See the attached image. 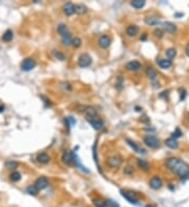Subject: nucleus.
Listing matches in <instances>:
<instances>
[{"mask_svg":"<svg viewBox=\"0 0 189 207\" xmlns=\"http://www.w3.org/2000/svg\"><path fill=\"white\" fill-rule=\"evenodd\" d=\"M166 166L171 172L176 174L181 179H185L189 177V165L179 158H169L166 160Z\"/></svg>","mask_w":189,"mask_h":207,"instance_id":"obj_1","label":"nucleus"},{"mask_svg":"<svg viewBox=\"0 0 189 207\" xmlns=\"http://www.w3.org/2000/svg\"><path fill=\"white\" fill-rule=\"evenodd\" d=\"M143 141L147 146H149L151 149H158L160 146V140H159V138L152 136V135H146L143 138Z\"/></svg>","mask_w":189,"mask_h":207,"instance_id":"obj_2","label":"nucleus"},{"mask_svg":"<svg viewBox=\"0 0 189 207\" xmlns=\"http://www.w3.org/2000/svg\"><path fill=\"white\" fill-rule=\"evenodd\" d=\"M106 164L109 167H113V169H117V167H120L122 164V158L120 157L119 155H113L110 156V157L106 160Z\"/></svg>","mask_w":189,"mask_h":207,"instance_id":"obj_3","label":"nucleus"},{"mask_svg":"<svg viewBox=\"0 0 189 207\" xmlns=\"http://www.w3.org/2000/svg\"><path fill=\"white\" fill-rule=\"evenodd\" d=\"M91 63H92V58L87 53H82V55L79 57V60H78V65H79L81 68L88 67V66L91 65Z\"/></svg>","mask_w":189,"mask_h":207,"instance_id":"obj_4","label":"nucleus"},{"mask_svg":"<svg viewBox=\"0 0 189 207\" xmlns=\"http://www.w3.org/2000/svg\"><path fill=\"white\" fill-rule=\"evenodd\" d=\"M35 66H36L35 60H33L31 58L23 60L22 63H21V69H22L23 71H31L32 69L35 68Z\"/></svg>","mask_w":189,"mask_h":207,"instance_id":"obj_5","label":"nucleus"},{"mask_svg":"<svg viewBox=\"0 0 189 207\" xmlns=\"http://www.w3.org/2000/svg\"><path fill=\"white\" fill-rule=\"evenodd\" d=\"M121 195L123 198H125L126 200L128 201L129 203L134 204V205H140L139 203V200L137 199L136 196L133 194V193H127V191H124V190H121Z\"/></svg>","mask_w":189,"mask_h":207,"instance_id":"obj_6","label":"nucleus"},{"mask_svg":"<svg viewBox=\"0 0 189 207\" xmlns=\"http://www.w3.org/2000/svg\"><path fill=\"white\" fill-rule=\"evenodd\" d=\"M34 185L37 187L38 190H44V188H46L47 185H49V180H47L45 177H39V178L35 181Z\"/></svg>","mask_w":189,"mask_h":207,"instance_id":"obj_7","label":"nucleus"},{"mask_svg":"<svg viewBox=\"0 0 189 207\" xmlns=\"http://www.w3.org/2000/svg\"><path fill=\"white\" fill-rule=\"evenodd\" d=\"M87 121L92 125V127L94 128L95 130H100V129L103 128V126H104V121H102L100 117H98V116H96V117L92 118V119H88Z\"/></svg>","mask_w":189,"mask_h":207,"instance_id":"obj_8","label":"nucleus"},{"mask_svg":"<svg viewBox=\"0 0 189 207\" xmlns=\"http://www.w3.org/2000/svg\"><path fill=\"white\" fill-rule=\"evenodd\" d=\"M110 43H112V40H110V38L108 36L106 35H103L101 36L100 38H99V41H98V44L99 46L101 47V48H107V47H109Z\"/></svg>","mask_w":189,"mask_h":207,"instance_id":"obj_9","label":"nucleus"},{"mask_svg":"<svg viewBox=\"0 0 189 207\" xmlns=\"http://www.w3.org/2000/svg\"><path fill=\"white\" fill-rule=\"evenodd\" d=\"M163 185V182H162V179L159 178V177H152L149 181V186H150L152 190H160Z\"/></svg>","mask_w":189,"mask_h":207,"instance_id":"obj_10","label":"nucleus"},{"mask_svg":"<svg viewBox=\"0 0 189 207\" xmlns=\"http://www.w3.org/2000/svg\"><path fill=\"white\" fill-rule=\"evenodd\" d=\"M125 68L127 69L128 71H136V70H139L141 68V64L138 61H130L126 64Z\"/></svg>","mask_w":189,"mask_h":207,"instance_id":"obj_11","label":"nucleus"},{"mask_svg":"<svg viewBox=\"0 0 189 207\" xmlns=\"http://www.w3.org/2000/svg\"><path fill=\"white\" fill-rule=\"evenodd\" d=\"M63 12L67 16L73 15L75 13V4H73L71 2H66V3L63 5Z\"/></svg>","mask_w":189,"mask_h":207,"instance_id":"obj_12","label":"nucleus"},{"mask_svg":"<svg viewBox=\"0 0 189 207\" xmlns=\"http://www.w3.org/2000/svg\"><path fill=\"white\" fill-rule=\"evenodd\" d=\"M163 28L164 31H166L167 32H169V34H172V32H175L176 31V26L173 24L172 22H169V21H167V22H163Z\"/></svg>","mask_w":189,"mask_h":207,"instance_id":"obj_13","label":"nucleus"},{"mask_svg":"<svg viewBox=\"0 0 189 207\" xmlns=\"http://www.w3.org/2000/svg\"><path fill=\"white\" fill-rule=\"evenodd\" d=\"M146 74H147V76L149 77V80H151L152 82H155V81L157 80V76H158L157 71H155L152 67L146 68Z\"/></svg>","mask_w":189,"mask_h":207,"instance_id":"obj_14","label":"nucleus"},{"mask_svg":"<svg viewBox=\"0 0 189 207\" xmlns=\"http://www.w3.org/2000/svg\"><path fill=\"white\" fill-rule=\"evenodd\" d=\"M126 142L128 143V145H129L134 152H137V153H145V151H144L143 149H141L136 142L133 141V140H130V139H128V138H127V139H126Z\"/></svg>","mask_w":189,"mask_h":207,"instance_id":"obj_15","label":"nucleus"},{"mask_svg":"<svg viewBox=\"0 0 189 207\" xmlns=\"http://www.w3.org/2000/svg\"><path fill=\"white\" fill-rule=\"evenodd\" d=\"M50 156L46 154V153H40V154H38L37 156V160L38 162L40 163H43V164H46L50 162Z\"/></svg>","mask_w":189,"mask_h":207,"instance_id":"obj_16","label":"nucleus"},{"mask_svg":"<svg viewBox=\"0 0 189 207\" xmlns=\"http://www.w3.org/2000/svg\"><path fill=\"white\" fill-rule=\"evenodd\" d=\"M165 145L170 149H176L179 146V142L176 139L171 137V138H168V139L165 140Z\"/></svg>","mask_w":189,"mask_h":207,"instance_id":"obj_17","label":"nucleus"},{"mask_svg":"<svg viewBox=\"0 0 189 207\" xmlns=\"http://www.w3.org/2000/svg\"><path fill=\"white\" fill-rule=\"evenodd\" d=\"M158 65L160 66L161 68L167 69V68H169L170 66L172 65V63H171L170 60H168V59H160L158 61Z\"/></svg>","mask_w":189,"mask_h":207,"instance_id":"obj_18","label":"nucleus"},{"mask_svg":"<svg viewBox=\"0 0 189 207\" xmlns=\"http://www.w3.org/2000/svg\"><path fill=\"white\" fill-rule=\"evenodd\" d=\"M145 23L147 25L155 26V25L160 24V20H159V18H155V17H146L145 18Z\"/></svg>","mask_w":189,"mask_h":207,"instance_id":"obj_19","label":"nucleus"},{"mask_svg":"<svg viewBox=\"0 0 189 207\" xmlns=\"http://www.w3.org/2000/svg\"><path fill=\"white\" fill-rule=\"evenodd\" d=\"M62 161L63 163H65L66 165H70L71 163V153L68 151H65L62 155Z\"/></svg>","mask_w":189,"mask_h":207,"instance_id":"obj_20","label":"nucleus"},{"mask_svg":"<svg viewBox=\"0 0 189 207\" xmlns=\"http://www.w3.org/2000/svg\"><path fill=\"white\" fill-rule=\"evenodd\" d=\"M138 32H139V28H138L137 25H129L126 28V32H127V35L130 36V37L136 36L138 34Z\"/></svg>","mask_w":189,"mask_h":207,"instance_id":"obj_21","label":"nucleus"},{"mask_svg":"<svg viewBox=\"0 0 189 207\" xmlns=\"http://www.w3.org/2000/svg\"><path fill=\"white\" fill-rule=\"evenodd\" d=\"M145 0H133V1L130 2L131 7L137 8V10H139V8H142L144 5H145Z\"/></svg>","mask_w":189,"mask_h":207,"instance_id":"obj_22","label":"nucleus"},{"mask_svg":"<svg viewBox=\"0 0 189 207\" xmlns=\"http://www.w3.org/2000/svg\"><path fill=\"white\" fill-rule=\"evenodd\" d=\"M71 40H73V38H71V32H68V34L64 35V36H61V42L63 45H71Z\"/></svg>","mask_w":189,"mask_h":207,"instance_id":"obj_23","label":"nucleus"},{"mask_svg":"<svg viewBox=\"0 0 189 207\" xmlns=\"http://www.w3.org/2000/svg\"><path fill=\"white\" fill-rule=\"evenodd\" d=\"M87 12V7L83 4H77L75 5V13L79 14V15H83Z\"/></svg>","mask_w":189,"mask_h":207,"instance_id":"obj_24","label":"nucleus"},{"mask_svg":"<svg viewBox=\"0 0 189 207\" xmlns=\"http://www.w3.org/2000/svg\"><path fill=\"white\" fill-rule=\"evenodd\" d=\"M85 116H86V119H92L97 116V111H96L94 108H88L87 110H86L85 112Z\"/></svg>","mask_w":189,"mask_h":207,"instance_id":"obj_25","label":"nucleus"},{"mask_svg":"<svg viewBox=\"0 0 189 207\" xmlns=\"http://www.w3.org/2000/svg\"><path fill=\"white\" fill-rule=\"evenodd\" d=\"M57 31H58V32L61 36H64L70 32V31H68L67 26L65 24H63V23H61V24H59L58 26H57Z\"/></svg>","mask_w":189,"mask_h":207,"instance_id":"obj_26","label":"nucleus"},{"mask_svg":"<svg viewBox=\"0 0 189 207\" xmlns=\"http://www.w3.org/2000/svg\"><path fill=\"white\" fill-rule=\"evenodd\" d=\"M137 163H138V166L141 167V169L144 170H147L149 169L148 162H147L146 160H144V159H137Z\"/></svg>","mask_w":189,"mask_h":207,"instance_id":"obj_27","label":"nucleus"},{"mask_svg":"<svg viewBox=\"0 0 189 207\" xmlns=\"http://www.w3.org/2000/svg\"><path fill=\"white\" fill-rule=\"evenodd\" d=\"M13 38H14V35L11 29H8V31L3 34V36H2V40H3L4 42H10L13 40Z\"/></svg>","mask_w":189,"mask_h":207,"instance_id":"obj_28","label":"nucleus"},{"mask_svg":"<svg viewBox=\"0 0 189 207\" xmlns=\"http://www.w3.org/2000/svg\"><path fill=\"white\" fill-rule=\"evenodd\" d=\"M38 191L39 190H37V187H36L34 184L29 185V186L26 187V193H28L29 195H31V196H37Z\"/></svg>","mask_w":189,"mask_h":207,"instance_id":"obj_29","label":"nucleus"},{"mask_svg":"<svg viewBox=\"0 0 189 207\" xmlns=\"http://www.w3.org/2000/svg\"><path fill=\"white\" fill-rule=\"evenodd\" d=\"M92 203L96 207H107L106 206V201L102 200V199H94L92 200Z\"/></svg>","mask_w":189,"mask_h":207,"instance_id":"obj_30","label":"nucleus"},{"mask_svg":"<svg viewBox=\"0 0 189 207\" xmlns=\"http://www.w3.org/2000/svg\"><path fill=\"white\" fill-rule=\"evenodd\" d=\"M10 179H11V181H13V182H17V181H19V180L21 179V174L19 173V172H13L10 175Z\"/></svg>","mask_w":189,"mask_h":207,"instance_id":"obj_31","label":"nucleus"},{"mask_svg":"<svg viewBox=\"0 0 189 207\" xmlns=\"http://www.w3.org/2000/svg\"><path fill=\"white\" fill-rule=\"evenodd\" d=\"M53 55L57 60H60V61H64L65 60V56L59 50H53Z\"/></svg>","mask_w":189,"mask_h":207,"instance_id":"obj_32","label":"nucleus"},{"mask_svg":"<svg viewBox=\"0 0 189 207\" xmlns=\"http://www.w3.org/2000/svg\"><path fill=\"white\" fill-rule=\"evenodd\" d=\"M176 56V50L175 48H169L166 50V57L168 58V60L173 59Z\"/></svg>","mask_w":189,"mask_h":207,"instance_id":"obj_33","label":"nucleus"},{"mask_svg":"<svg viewBox=\"0 0 189 207\" xmlns=\"http://www.w3.org/2000/svg\"><path fill=\"white\" fill-rule=\"evenodd\" d=\"M81 44H82V41H81L80 38H74L73 40H71V45H73L74 47H80Z\"/></svg>","mask_w":189,"mask_h":207,"instance_id":"obj_34","label":"nucleus"},{"mask_svg":"<svg viewBox=\"0 0 189 207\" xmlns=\"http://www.w3.org/2000/svg\"><path fill=\"white\" fill-rule=\"evenodd\" d=\"M5 165H7L8 169H16V167L18 166V163L15 162V161L13 160H8L7 163H5Z\"/></svg>","mask_w":189,"mask_h":207,"instance_id":"obj_35","label":"nucleus"},{"mask_svg":"<svg viewBox=\"0 0 189 207\" xmlns=\"http://www.w3.org/2000/svg\"><path fill=\"white\" fill-rule=\"evenodd\" d=\"M106 206L107 207H119V204L116 203L115 201H113V200H107L106 201Z\"/></svg>","mask_w":189,"mask_h":207,"instance_id":"obj_36","label":"nucleus"},{"mask_svg":"<svg viewBox=\"0 0 189 207\" xmlns=\"http://www.w3.org/2000/svg\"><path fill=\"white\" fill-rule=\"evenodd\" d=\"M182 135V132H181V130H180V129H176L175 130V132H173L172 133V138H178V137H180Z\"/></svg>","mask_w":189,"mask_h":207,"instance_id":"obj_37","label":"nucleus"},{"mask_svg":"<svg viewBox=\"0 0 189 207\" xmlns=\"http://www.w3.org/2000/svg\"><path fill=\"white\" fill-rule=\"evenodd\" d=\"M154 34H155V37H159V38H161L162 36H163V32H162L161 29H155Z\"/></svg>","mask_w":189,"mask_h":207,"instance_id":"obj_38","label":"nucleus"},{"mask_svg":"<svg viewBox=\"0 0 189 207\" xmlns=\"http://www.w3.org/2000/svg\"><path fill=\"white\" fill-rule=\"evenodd\" d=\"M185 96H186V91L185 90H181V96H180V100L183 101L185 98Z\"/></svg>","mask_w":189,"mask_h":207,"instance_id":"obj_39","label":"nucleus"},{"mask_svg":"<svg viewBox=\"0 0 189 207\" xmlns=\"http://www.w3.org/2000/svg\"><path fill=\"white\" fill-rule=\"evenodd\" d=\"M185 53L189 57V43L187 44V46H186V48H185Z\"/></svg>","mask_w":189,"mask_h":207,"instance_id":"obj_40","label":"nucleus"},{"mask_svg":"<svg viewBox=\"0 0 189 207\" xmlns=\"http://www.w3.org/2000/svg\"><path fill=\"white\" fill-rule=\"evenodd\" d=\"M3 110H4V106L3 105H1V106H0V113L3 112Z\"/></svg>","mask_w":189,"mask_h":207,"instance_id":"obj_41","label":"nucleus"},{"mask_svg":"<svg viewBox=\"0 0 189 207\" xmlns=\"http://www.w3.org/2000/svg\"><path fill=\"white\" fill-rule=\"evenodd\" d=\"M145 39H146V34H144V35H143V37L141 38V40H145Z\"/></svg>","mask_w":189,"mask_h":207,"instance_id":"obj_42","label":"nucleus"},{"mask_svg":"<svg viewBox=\"0 0 189 207\" xmlns=\"http://www.w3.org/2000/svg\"><path fill=\"white\" fill-rule=\"evenodd\" d=\"M188 118H189V113H188Z\"/></svg>","mask_w":189,"mask_h":207,"instance_id":"obj_43","label":"nucleus"}]
</instances>
